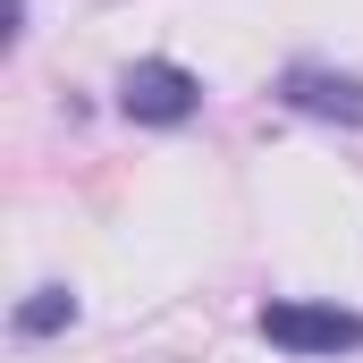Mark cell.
I'll return each mask as SVG.
<instances>
[{
  "label": "cell",
  "instance_id": "6da1fadb",
  "mask_svg": "<svg viewBox=\"0 0 363 363\" xmlns=\"http://www.w3.org/2000/svg\"><path fill=\"white\" fill-rule=\"evenodd\" d=\"M254 321H262V338L287 347V355H355V347H363V313L304 304V296H271Z\"/></svg>",
  "mask_w": 363,
  "mask_h": 363
},
{
  "label": "cell",
  "instance_id": "7a4b0ae2",
  "mask_svg": "<svg viewBox=\"0 0 363 363\" xmlns=\"http://www.w3.org/2000/svg\"><path fill=\"white\" fill-rule=\"evenodd\" d=\"M118 110H127L135 127H186V118L203 110V77L178 68V60H135V68L118 77Z\"/></svg>",
  "mask_w": 363,
  "mask_h": 363
},
{
  "label": "cell",
  "instance_id": "3957f363",
  "mask_svg": "<svg viewBox=\"0 0 363 363\" xmlns=\"http://www.w3.org/2000/svg\"><path fill=\"white\" fill-rule=\"evenodd\" d=\"M279 101H287V110H304V118H330V127H363V77L321 68V60L279 68Z\"/></svg>",
  "mask_w": 363,
  "mask_h": 363
},
{
  "label": "cell",
  "instance_id": "277c9868",
  "mask_svg": "<svg viewBox=\"0 0 363 363\" xmlns=\"http://www.w3.org/2000/svg\"><path fill=\"white\" fill-rule=\"evenodd\" d=\"M68 321H77V296H68V287H34V296L17 304V338H60Z\"/></svg>",
  "mask_w": 363,
  "mask_h": 363
}]
</instances>
